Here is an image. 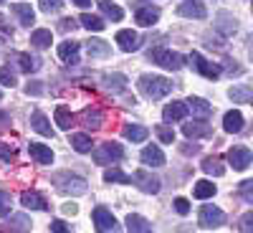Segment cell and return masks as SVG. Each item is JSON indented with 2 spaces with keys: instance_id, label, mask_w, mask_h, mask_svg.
Wrapping results in <instances>:
<instances>
[{
  "instance_id": "cell-6",
  "label": "cell",
  "mask_w": 253,
  "mask_h": 233,
  "mask_svg": "<svg viewBox=\"0 0 253 233\" xmlns=\"http://www.w3.org/2000/svg\"><path fill=\"white\" fill-rule=\"evenodd\" d=\"M190 63L195 66V71L200 76H205V79H220V66H218V63H213V61H208L205 56L190 53Z\"/></svg>"
},
{
  "instance_id": "cell-48",
  "label": "cell",
  "mask_w": 253,
  "mask_h": 233,
  "mask_svg": "<svg viewBox=\"0 0 253 233\" xmlns=\"http://www.w3.org/2000/svg\"><path fill=\"white\" fill-rule=\"evenodd\" d=\"M175 208H177V213H182V216H185L187 210H190V203H187L185 198H177V200H175Z\"/></svg>"
},
{
  "instance_id": "cell-18",
  "label": "cell",
  "mask_w": 253,
  "mask_h": 233,
  "mask_svg": "<svg viewBox=\"0 0 253 233\" xmlns=\"http://www.w3.org/2000/svg\"><path fill=\"white\" fill-rule=\"evenodd\" d=\"M31 127L38 132V135H43V137H53V127H51V122H48V117L43 114V112H33L31 114Z\"/></svg>"
},
{
  "instance_id": "cell-46",
  "label": "cell",
  "mask_w": 253,
  "mask_h": 233,
  "mask_svg": "<svg viewBox=\"0 0 253 233\" xmlns=\"http://www.w3.org/2000/svg\"><path fill=\"white\" fill-rule=\"evenodd\" d=\"M58 8H61V0H41V10H46V13L58 10Z\"/></svg>"
},
{
  "instance_id": "cell-12",
  "label": "cell",
  "mask_w": 253,
  "mask_h": 233,
  "mask_svg": "<svg viewBox=\"0 0 253 233\" xmlns=\"http://www.w3.org/2000/svg\"><path fill=\"white\" fill-rule=\"evenodd\" d=\"M182 135L185 137H210L213 135V127L208 124V119H193L182 124Z\"/></svg>"
},
{
  "instance_id": "cell-25",
  "label": "cell",
  "mask_w": 253,
  "mask_h": 233,
  "mask_svg": "<svg viewBox=\"0 0 253 233\" xmlns=\"http://www.w3.org/2000/svg\"><path fill=\"white\" fill-rule=\"evenodd\" d=\"M101 84H104V89H109V92H122L126 87V76L124 74H107L101 79Z\"/></svg>"
},
{
  "instance_id": "cell-49",
  "label": "cell",
  "mask_w": 253,
  "mask_h": 233,
  "mask_svg": "<svg viewBox=\"0 0 253 233\" xmlns=\"http://www.w3.org/2000/svg\"><path fill=\"white\" fill-rule=\"evenodd\" d=\"M26 92H28V94H41V92H43V84H38V81H31L28 87H26Z\"/></svg>"
},
{
  "instance_id": "cell-3",
  "label": "cell",
  "mask_w": 253,
  "mask_h": 233,
  "mask_svg": "<svg viewBox=\"0 0 253 233\" xmlns=\"http://www.w3.org/2000/svg\"><path fill=\"white\" fill-rule=\"evenodd\" d=\"M200 218H198V223L203 226V228H220L223 223H225V213L220 208H215V205H210V203H205L203 208H200V213H198Z\"/></svg>"
},
{
  "instance_id": "cell-29",
  "label": "cell",
  "mask_w": 253,
  "mask_h": 233,
  "mask_svg": "<svg viewBox=\"0 0 253 233\" xmlns=\"http://www.w3.org/2000/svg\"><path fill=\"white\" fill-rule=\"evenodd\" d=\"M56 124L61 127V130H71V124H74L71 109L63 107V104H58V107H56Z\"/></svg>"
},
{
  "instance_id": "cell-28",
  "label": "cell",
  "mask_w": 253,
  "mask_h": 233,
  "mask_svg": "<svg viewBox=\"0 0 253 233\" xmlns=\"http://www.w3.org/2000/svg\"><path fill=\"white\" fill-rule=\"evenodd\" d=\"M51 41H53V36H51V31H46V28H38V31L31 33V44H33L36 48H48Z\"/></svg>"
},
{
  "instance_id": "cell-57",
  "label": "cell",
  "mask_w": 253,
  "mask_h": 233,
  "mask_svg": "<svg viewBox=\"0 0 253 233\" xmlns=\"http://www.w3.org/2000/svg\"><path fill=\"white\" fill-rule=\"evenodd\" d=\"M0 3H3V0H0Z\"/></svg>"
},
{
  "instance_id": "cell-47",
  "label": "cell",
  "mask_w": 253,
  "mask_h": 233,
  "mask_svg": "<svg viewBox=\"0 0 253 233\" xmlns=\"http://www.w3.org/2000/svg\"><path fill=\"white\" fill-rule=\"evenodd\" d=\"M51 233H71V228L63 221H51Z\"/></svg>"
},
{
  "instance_id": "cell-35",
  "label": "cell",
  "mask_w": 253,
  "mask_h": 233,
  "mask_svg": "<svg viewBox=\"0 0 253 233\" xmlns=\"http://www.w3.org/2000/svg\"><path fill=\"white\" fill-rule=\"evenodd\" d=\"M213 195H215V185H213V183H208V180H200V183L195 185V198L205 200V198H213Z\"/></svg>"
},
{
  "instance_id": "cell-37",
  "label": "cell",
  "mask_w": 253,
  "mask_h": 233,
  "mask_svg": "<svg viewBox=\"0 0 253 233\" xmlns=\"http://www.w3.org/2000/svg\"><path fill=\"white\" fill-rule=\"evenodd\" d=\"M81 26L89 31H104V20L96 15H81Z\"/></svg>"
},
{
  "instance_id": "cell-52",
  "label": "cell",
  "mask_w": 253,
  "mask_h": 233,
  "mask_svg": "<svg viewBox=\"0 0 253 233\" xmlns=\"http://www.w3.org/2000/svg\"><path fill=\"white\" fill-rule=\"evenodd\" d=\"M0 31H5V33H10V23L5 20V15L0 13Z\"/></svg>"
},
{
  "instance_id": "cell-4",
  "label": "cell",
  "mask_w": 253,
  "mask_h": 233,
  "mask_svg": "<svg viewBox=\"0 0 253 233\" xmlns=\"http://www.w3.org/2000/svg\"><path fill=\"white\" fill-rule=\"evenodd\" d=\"M124 157V150L119 142H107L99 150H94V162L96 165H109V162H119Z\"/></svg>"
},
{
  "instance_id": "cell-2",
  "label": "cell",
  "mask_w": 253,
  "mask_h": 233,
  "mask_svg": "<svg viewBox=\"0 0 253 233\" xmlns=\"http://www.w3.org/2000/svg\"><path fill=\"white\" fill-rule=\"evenodd\" d=\"M150 58L162 69H170V71H177L185 66V56L177 53V51H170V48H152L150 51Z\"/></svg>"
},
{
  "instance_id": "cell-43",
  "label": "cell",
  "mask_w": 253,
  "mask_h": 233,
  "mask_svg": "<svg viewBox=\"0 0 253 233\" xmlns=\"http://www.w3.org/2000/svg\"><path fill=\"white\" fill-rule=\"evenodd\" d=\"M241 195H243V200H253V180H243L241 183Z\"/></svg>"
},
{
  "instance_id": "cell-9",
  "label": "cell",
  "mask_w": 253,
  "mask_h": 233,
  "mask_svg": "<svg viewBox=\"0 0 253 233\" xmlns=\"http://www.w3.org/2000/svg\"><path fill=\"white\" fill-rule=\"evenodd\" d=\"M117 44H119L122 51L132 53V51H137V48L142 46V36H139L137 31H132V28H124V31L117 33Z\"/></svg>"
},
{
  "instance_id": "cell-10",
  "label": "cell",
  "mask_w": 253,
  "mask_h": 233,
  "mask_svg": "<svg viewBox=\"0 0 253 233\" xmlns=\"http://www.w3.org/2000/svg\"><path fill=\"white\" fill-rule=\"evenodd\" d=\"M213 28H215L220 36H233V33L238 31V20L230 15L228 10H220V13L215 15V20H213Z\"/></svg>"
},
{
  "instance_id": "cell-8",
  "label": "cell",
  "mask_w": 253,
  "mask_h": 233,
  "mask_svg": "<svg viewBox=\"0 0 253 233\" xmlns=\"http://www.w3.org/2000/svg\"><path fill=\"white\" fill-rule=\"evenodd\" d=\"M132 183L142 190V193H147V195H155L157 190H160V180H157L155 175H150L147 170H137V173L132 175Z\"/></svg>"
},
{
  "instance_id": "cell-17",
  "label": "cell",
  "mask_w": 253,
  "mask_h": 233,
  "mask_svg": "<svg viewBox=\"0 0 253 233\" xmlns=\"http://www.w3.org/2000/svg\"><path fill=\"white\" fill-rule=\"evenodd\" d=\"M28 155L38 162V165H51L53 162V150L46 144H38V142H31L28 144Z\"/></svg>"
},
{
  "instance_id": "cell-44",
  "label": "cell",
  "mask_w": 253,
  "mask_h": 233,
  "mask_svg": "<svg viewBox=\"0 0 253 233\" xmlns=\"http://www.w3.org/2000/svg\"><path fill=\"white\" fill-rule=\"evenodd\" d=\"M241 233H253V213L241 216Z\"/></svg>"
},
{
  "instance_id": "cell-1",
  "label": "cell",
  "mask_w": 253,
  "mask_h": 233,
  "mask_svg": "<svg viewBox=\"0 0 253 233\" xmlns=\"http://www.w3.org/2000/svg\"><path fill=\"white\" fill-rule=\"evenodd\" d=\"M139 89L150 96V99H162L172 92V81L167 76H142L139 79Z\"/></svg>"
},
{
  "instance_id": "cell-31",
  "label": "cell",
  "mask_w": 253,
  "mask_h": 233,
  "mask_svg": "<svg viewBox=\"0 0 253 233\" xmlns=\"http://www.w3.org/2000/svg\"><path fill=\"white\" fill-rule=\"evenodd\" d=\"M81 124L86 127V130H99L101 127V112L99 109H86L81 117Z\"/></svg>"
},
{
  "instance_id": "cell-23",
  "label": "cell",
  "mask_w": 253,
  "mask_h": 233,
  "mask_svg": "<svg viewBox=\"0 0 253 233\" xmlns=\"http://www.w3.org/2000/svg\"><path fill=\"white\" fill-rule=\"evenodd\" d=\"M126 231L129 233H152V223L142 216H126Z\"/></svg>"
},
{
  "instance_id": "cell-40",
  "label": "cell",
  "mask_w": 253,
  "mask_h": 233,
  "mask_svg": "<svg viewBox=\"0 0 253 233\" xmlns=\"http://www.w3.org/2000/svg\"><path fill=\"white\" fill-rule=\"evenodd\" d=\"M10 216V195L5 193V190H0V218Z\"/></svg>"
},
{
  "instance_id": "cell-5",
  "label": "cell",
  "mask_w": 253,
  "mask_h": 233,
  "mask_svg": "<svg viewBox=\"0 0 253 233\" xmlns=\"http://www.w3.org/2000/svg\"><path fill=\"white\" fill-rule=\"evenodd\" d=\"M56 185L63 190V193H69V195H81V193H86V180L79 178V175L63 173V175H58Z\"/></svg>"
},
{
  "instance_id": "cell-33",
  "label": "cell",
  "mask_w": 253,
  "mask_h": 233,
  "mask_svg": "<svg viewBox=\"0 0 253 233\" xmlns=\"http://www.w3.org/2000/svg\"><path fill=\"white\" fill-rule=\"evenodd\" d=\"M150 135L144 130V127H139V124H129V127H124V137L129 140V142H144V137Z\"/></svg>"
},
{
  "instance_id": "cell-11",
  "label": "cell",
  "mask_w": 253,
  "mask_h": 233,
  "mask_svg": "<svg viewBox=\"0 0 253 233\" xmlns=\"http://www.w3.org/2000/svg\"><path fill=\"white\" fill-rule=\"evenodd\" d=\"M185 107H187L190 112H193V117H195V119H208L210 114H213V104L205 101V99H200V96H187Z\"/></svg>"
},
{
  "instance_id": "cell-21",
  "label": "cell",
  "mask_w": 253,
  "mask_h": 233,
  "mask_svg": "<svg viewBox=\"0 0 253 233\" xmlns=\"http://www.w3.org/2000/svg\"><path fill=\"white\" fill-rule=\"evenodd\" d=\"M134 20L139 26H155L157 20H160V8H152V5H147V8H139Z\"/></svg>"
},
{
  "instance_id": "cell-42",
  "label": "cell",
  "mask_w": 253,
  "mask_h": 233,
  "mask_svg": "<svg viewBox=\"0 0 253 233\" xmlns=\"http://www.w3.org/2000/svg\"><path fill=\"white\" fill-rule=\"evenodd\" d=\"M10 223H13L18 231H28V228H31V218H26V216H13Z\"/></svg>"
},
{
  "instance_id": "cell-13",
  "label": "cell",
  "mask_w": 253,
  "mask_h": 233,
  "mask_svg": "<svg viewBox=\"0 0 253 233\" xmlns=\"http://www.w3.org/2000/svg\"><path fill=\"white\" fill-rule=\"evenodd\" d=\"M91 218H94V228L99 231V233H107V231H112L114 228V216H112V210H107V208H96L94 213H91Z\"/></svg>"
},
{
  "instance_id": "cell-39",
  "label": "cell",
  "mask_w": 253,
  "mask_h": 233,
  "mask_svg": "<svg viewBox=\"0 0 253 233\" xmlns=\"http://www.w3.org/2000/svg\"><path fill=\"white\" fill-rule=\"evenodd\" d=\"M155 135H157V137H160V142H165V144H170V142L175 140V132H172L167 124H160L157 130H155Z\"/></svg>"
},
{
  "instance_id": "cell-53",
  "label": "cell",
  "mask_w": 253,
  "mask_h": 233,
  "mask_svg": "<svg viewBox=\"0 0 253 233\" xmlns=\"http://www.w3.org/2000/svg\"><path fill=\"white\" fill-rule=\"evenodd\" d=\"M182 152L190 155V152H198V144H182Z\"/></svg>"
},
{
  "instance_id": "cell-15",
  "label": "cell",
  "mask_w": 253,
  "mask_h": 233,
  "mask_svg": "<svg viewBox=\"0 0 253 233\" xmlns=\"http://www.w3.org/2000/svg\"><path fill=\"white\" fill-rule=\"evenodd\" d=\"M187 117V107H185V101H172V104H167L165 112H162V119L165 124H172V122H182Z\"/></svg>"
},
{
  "instance_id": "cell-16",
  "label": "cell",
  "mask_w": 253,
  "mask_h": 233,
  "mask_svg": "<svg viewBox=\"0 0 253 233\" xmlns=\"http://www.w3.org/2000/svg\"><path fill=\"white\" fill-rule=\"evenodd\" d=\"M180 15L185 18H195V20H203L208 13H205V5H203V0H185V3L177 8Z\"/></svg>"
},
{
  "instance_id": "cell-20",
  "label": "cell",
  "mask_w": 253,
  "mask_h": 233,
  "mask_svg": "<svg viewBox=\"0 0 253 233\" xmlns=\"http://www.w3.org/2000/svg\"><path fill=\"white\" fill-rule=\"evenodd\" d=\"M15 15H18V20H20V26H26V28H31L33 23H36V13H33V8L31 5H26V3H15L13 8H10Z\"/></svg>"
},
{
  "instance_id": "cell-50",
  "label": "cell",
  "mask_w": 253,
  "mask_h": 233,
  "mask_svg": "<svg viewBox=\"0 0 253 233\" xmlns=\"http://www.w3.org/2000/svg\"><path fill=\"white\" fill-rule=\"evenodd\" d=\"M63 213H66V216H76L79 213V208H76V203H63Z\"/></svg>"
},
{
  "instance_id": "cell-36",
  "label": "cell",
  "mask_w": 253,
  "mask_h": 233,
  "mask_svg": "<svg viewBox=\"0 0 253 233\" xmlns=\"http://www.w3.org/2000/svg\"><path fill=\"white\" fill-rule=\"evenodd\" d=\"M203 170L208 173V175H215V178H220L223 173H225V167H223V162L220 160H203Z\"/></svg>"
},
{
  "instance_id": "cell-55",
  "label": "cell",
  "mask_w": 253,
  "mask_h": 233,
  "mask_svg": "<svg viewBox=\"0 0 253 233\" xmlns=\"http://www.w3.org/2000/svg\"><path fill=\"white\" fill-rule=\"evenodd\" d=\"M5 124H8V114L0 112V127H5Z\"/></svg>"
},
{
  "instance_id": "cell-38",
  "label": "cell",
  "mask_w": 253,
  "mask_h": 233,
  "mask_svg": "<svg viewBox=\"0 0 253 233\" xmlns=\"http://www.w3.org/2000/svg\"><path fill=\"white\" fill-rule=\"evenodd\" d=\"M104 180H107V183H124V185L132 183V178L124 175L122 170H107V173H104Z\"/></svg>"
},
{
  "instance_id": "cell-34",
  "label": "cell",
  "mask_w": 253,
  "mask_h": 233,
  "mask_svg": "<svg viewBox=\"0 0 253 233\" xmlns=\"http://www.w3.org/2000/svg\"><path fill=\"white\" fill-rule=\"evenodd\" d=\"M228 96L233 99V101L248 104V101H251V96H253V92H251L248 87H230V89H228Z\"/></svg>"
},
{
  "instance_id": "cell-51",
  "label": "cell",
  "mask_w": 253,
  "mask_h": 233,
  "mask_svg": "<svg viewBox=\"0 0 253 233\" xmlns=\"http://www.w3.org/2000/svg\"><path fill=\"white\" fill-rule=\"evenodd\" d=\"M61 28H63V31H74V28H76V20H74V18H71V20L66 18V20L61 23Z\"/></svg>"
},
{
  "instance_id": "cell-27",
  "label": "cell",
  "mask_w": 253,
  "mask_h": 233,
  "mask_svg": "<svg viewBox=\"0 0 253 233\" xmlns=\"http://www.w3.org/2000/svg\"><path fill=\"white\" fill-rule=\"evenodd\" d=\"M86 48H89V53L96 56V58H107V56L112 53V46L104 44V41H99V38H91L89 44H86Z\"/></svg>"
},
{
  "instance_id": "cell-45",
  "label": "cell",
  "mask_w": 253,
  "mask_h": 233,
  "mask_svg": "<svg viewBox=\"0 0 253 233\" xmlns=\"http://www.w3.org/2000/svg\"><path fill=\"white\" fill-rule=\"evenodd\" d=\"M0 157H3L5 162H10V160L15 157V147H8V144L0 142Z\"/></svg>"
},
{
  "instance_id": "cell-19",
  "label": "cell",
  "mask_w": 253,
  "mask_h": 233,
  "mask_svg": "<svg viewBox=\"0 0 253 233\" xmlns=\"http://www.w3.org/2000/svg\"><path fill=\"white\" fill-rule=\"evenodd\" d=\"M142 162L150 165V167H162L165 165V155H162V150L157 144H147L142 150Z\"/></svg>"
},
{
  "instance_id": "cell-32",
  "label": "cell",
  "mask_w": 253,
  "mask_h": 233,
  "mask_svg": "<svg viewBox=\"0 0 253 233\" xmlns=\"http://www.w3.org/2000/svg\"><path fill=\"white\" fill-rule=\"evenodd\" d=\"M18 61H20V69H23L26 74H33V71L41 69V61L36 56H31V53H18Z\"/></svg>"
},
{
  "instance_id": "cell-41",
  "label": "cell",
  "mask_w": 253,
  "mask_h": 233,
  "mask_svg": "<svg viewBox=\"0 0 253 233\" xmlns=\"http://www.w3.org/2000/svg\"><path fill=\"white\" fill-rule=\"evenodd\" d=\"M0 84H3V87H10V89H13L18 81H15V76H13L8 69H3V66H0Z\"/></svg>"
},
{
  "instance_id": "cell-14",
  "label": "cell",
  "mask_w": 253,
  "mask_h": 233,
  "mask_svg": "<svg viewBox=\"0 0 253 233\" xmlns=\"http://www.w3.org/2000/svg\"><path fill=\"white\" fill-rule=\"evenodd\" d=\"M58 58L66 63V66H76L79 63V44L76 41H63L58 46Z\"/></svg>"
},
{
  "instance_id": "cell-22",
  "label": "cell",
  "mask_w": 253,
  "mask_h": 233,
  "mask_svg": "<svg viewBox=\"0 0 253 233\" xmlns=\"http://www.w3.org/2000/svg\"><path fill=\"white\" fill-rule=\"evenodd\" d=\"M20 203H23L26 208H31V210H46L48 208L46 198L41 195V193H33V190H26L23 198H20Z\"/></svg>"
},
{
  "instance_id": "cell-30",
  "label": "cell",
  "mask_w": 253,
  "mask_h": 233,
  "mask_svg": "<svg viewBox=\"0 0 253 233\" xmlns=\"http://www.w3.org/2000/svg\"><path fill=\"white\" fill-rule=\"evenodd\" d=\"M96 5H99V10H104L112 20H122L124 18V10L117 5V3H112V0H96Z\"/></svg>"
},
{
  "instance_id": "cell-24",
  "label": "cell",
  "mask_w": 253,
  "mask_h": 233,
  "mask_svg": "<svg viewBox=\"0 0 253 233\" xmlns=\"http://www.w3.org/2000/svg\"><path fill=\"white\" fill-rule=\"evenodd\" d=\"M223 130H225L228 135L241 132V130H243V114H241V112H228V114L223 117Z\"/></svg>"
},
{
  "instance_id": "cell-56",
  "label": "cell",
  "mask_w": 253,
  "mask_h": 233,
  "mask_svg": "<svg viewBox=\"0 0 253 233\" xmlns=\"http://www.w3.org/2000/svg\"><path fill=\"white\" fill-rule=\"evenodd\" d=\"M0 99H3V94H0Z\"/></svg>"
},
{
  "instance_id": "cell-26",
  "label": "cell",
  "mask_w": 253,
  "mask_h": 233,
  "mask_svg": "<svg viewBox=\"0 0 253 233\" xmlns=\"http://www.w3.org/2000/svg\"><path fill=\"white\" fill-rule=\"evenodd\" d=\"M91 137L86 135V132H76V135H71V147L76 152H91Z\"/></svg>"
},
{
  "instance_id": "cell-54",
  "label": "cell",
  "mask_w": 253,
  "mask_h": 233,
  "mask_svg": "<svg viewBox=\"0 0 253 233\" xmlns=\"http://www.w3.org/2000/svg\"><path fill=\"white\" fill-rule=\"evenodd\" d=\"M71 3H76L79 8H89V5H91V0H71Z\"/></svg>"
},
{
  "instance_id": "cell-7",
  "label": "cell",
  "mask_w": 253,
  "mask_h": 233,
  "mask_svg": "<svg viewBox=\"0 0 253 233\" xmlns=\"http://www.w3.org/2000/svg\"><path fill=\"white\" fill-rule=\"evenodd\" d=\"M251 160H253V155H251V150L248 147H243V144H238V147H233V150H228V162H230V167L233 170H246V167L251 165Z\"/></svg>"
}]
</instances>
